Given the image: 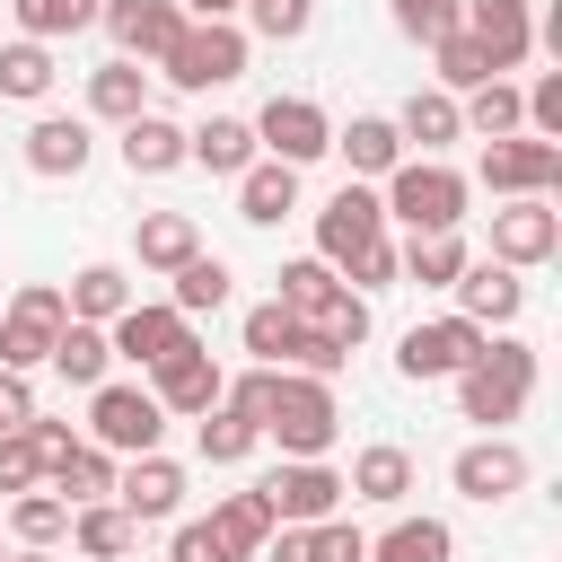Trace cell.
I'll return each mask as SVG.
<instances>
[{"instance_id":"7","label":"cell","mask_w":562,"mask_h":562,"mask_svg":"<svg viewBox=\"0 0 562 562\" xmlns=\"http://www.w3.org/2000/svg\"><path fill=\"white\" fill-rule=\"evenodd\" d=\"M474 176H483L501 202H509V193H553V184H562V140H536V132H501V140H483Z\"/></svg>"},{"instance_id":"14","label":"cell","mask_w":562,"mask_h":562,"mask_svg":"<svg viewBox=\"0 0 562 562\" xmlns=\"http://www.w3.org/2000/svg\"><path fill=\"white\" fill-rule=\"evenodd\" d=\"M97 26L114 35L123 61H158V53L184 35V9H176V0H97Z\"/></svg>"},{"instance_id":"4","label":"cell","mask_w":562,"mask_h":562,"mask_svg":"<svg viewBox=\"0 0 562 562\" xmlns=\"http://www.w3.org/2000/svg\"><path fill=\"white\" fill-rule=\"evenodd\" d=\"M378 184H386V193H378V202H386V220H404L413 237H422V228H457V220H465V176H457L448 158H395Z\"/></svg>"},{"instance_id":"52","label":"cell","mask_w":562,"mask_h":562,"mask_svg":"<svg viewBox=\"0 0 562 562\" xmlns=\"http://www.w3.org/2000/svg\"><path fill=\"white\" fill-rule=\"evenodd\" d=\"M26 439H35V465H44V474H61V457L79 448V430H70V422H44V413L26 422Z\"/></svg>"},{"instance_id":"21","label":"cell","mask_w":562,"mask_h":562,"mask_svg":"<svg viewBox=\"0 0 562 562\" xmlns=\"http://www.w3.org/2000/svg\"><path fill=\"white\" fill-rule=\"evenodd\" d=\"M290 211H299V167L255 158V167L237 176V220H246V228H281Z\"/></svg>"},{"instance_id":"42","label":"cell","mask_w":562,"mask_h":562,"mask_svg":"<svg viewBox=\"0 0 562 562\" xmlns=\"http://www.w3.org/2000/svg\"><path fill=\"white\" fill-rule=\"evenodd\" d=\"M430 61H439V88H448V97H465V88L501 79V70H492V53H483L465 26H457V35H439V44H430Z\"/></svg>"},{"instance_id":"40","label":"cell","mask_w":562,"mask_h":562,"mask_svg":"<svg viewBox=\"0 0 562 562\" xmlns=\"http://www.w3.org/2000/svg\"><path fill=\"white\" fill-rule=\"evenodd\" d=\"M167 281H176V290H167V307H184V316L228 307V263H220V255H193V263H176Z\"/></svg>"},{"instance_id":"2","label":"cell","mask_w":562,"mask_h":562,"mask_svg":"<svg viewBox=\"0 0 562 562\" xmlns=\"http://www.w3.org/2000/svg\"><path fill=\"white\" fill-rule=\"evenodd\" d=\"M263 439H272L281 457H325V448L342 439V404H334V378H307V369H272Z\"/></svg>"},{"instance_id":"36","label":"cell","mask_w":562,"mask_h":562,"mask_svg":"<svg viewBox=\"0 0 562 562\" xmlns=\"http://www.w3.org/2000/svg\"><path fill=\"white\" fill-rule=\"evenodd\" d=\"M9 536H18V544H61V536H70V501H61L53 483L9 492Z\"/></svg>"},{"instance_id":"10","label":"cell","mask_w":562,"mask_h":562,"mask_svg":"<svg viewBox=\"0 0 562 562\" xmlns=\"http://www.w3.org/2000/svg\"><path fill=\"white\" fill-rule=\"evenodd\" d=\"M255 149H263V158H281V167H307V158H325V149H334V123H325V105H316V97H272V105L255 114Z\"/></svg>"},{"instance_id":"6","label":"cell","mask_w":562,"mask_h":562,"mask_svg":"<svg viewBox=\"0 0 562 562\" xmlns=\"http://www.w3.org/2000/svg\"><path fill=\"white\" fill-rule=\"evenodd\" d=\"M61 325H70L61 281H26V290L0 307V369H44V351H53Z\"/></svg>"},{"instance_id":"38","label":"cell","mask_w":562,"mask_h":562,"mask_svg":"<svg viewBox=\"0 0 562 562\" xmlns=\"http://www.w3.org/2000/svg\"><path fill=\"white\" fill-rule=\"evenodd\" d=\"M457 123H465V132H483V140H501V132H527V105H518V88H509V79H483V88H465Z\"/></svg>"},{"instance_id":"15","label":"cell","mask_w":562,"mask_h":562,"mask_svg":"<svg viewBox=\"0 0 562 562\" xmlns=\"http://www.w3.org/2000/svg\"><path fill=\"white\" fill-rule=\"evenodd\" d=\"M457 26L492 53V70H518L536 53V0H457Z\"/></svg>"},{"instance_id":"3","label":"cell","mask_w":562,"mask_h":562,"mask_svg":"<svg viewBox=\"0 0 562 562\" xmlns=\"http://www.w3.org/2000/svg\"><path fill=\"white\" fill-rule=\"evenodd\" d=\"M158 79L184 88V97L246 79V26H237V18H184V35L158 53Z\"/></svg>"},{"instance_id":"50","label":"cell","mask_w":562,"mask_h":562,"mask_svg":"<svg viewBox=\"0 0 562 562\" xmlns=\"http://www.w3.org/2000/svg\"><path fill=\"white\" fill-rule=\"evenodd\" d=\"M342 281H351V290H386V281H395V237H369V246L342 263Z\"/></svg>"},{"instance_id":"35","label":"cell","mask_w":562,"mask_h":562,"mask_svg":"<svg viewBox=\"0 0 562 562\" xmlns=\"http://www.w3.org/2000/svg\"><path fill=\"white\" fill-rule=\"evenodd\" d=\"M193 448H202L211 465H237V457L263 448V422H246L237 404H211V413H193Z\"/></svg>"},{"instance_id":"46","label":"cell","mask_w":562,"mask_h":562,"mask_svg":"<svg viewBox=\"0 0 562 562\" xmlns=\"http://www.w3.org/2000/svg\"><path fill=\"white\" fill-rule=\"evenodd\" d=\"M246 26H255L263 44H299V35L316 26V0H246Z\"/></svg>"},{"instance_id":"30","label":"cell","mask_w":562,"mask_h":562,"mask_svg":"<svg viewBox=\"0 0 562 562\" xmlns=\"http://www.w3.org/2000/svg\"><path fill=\"white\" fill-rule=\"evenodd\" d=\"M61 307H70L79 325H114V316L132 307V281H123V263H88V272H70Z\"/></svg>"},{"instance_id":"39","label":"cell","mask_w":562,"mask_h":562,"mask_svg":"<svg viewBox=\"0 0 562 562\" xmlns=\"http://www.w3.org/2000/svg\"><path fill=\"white\" fill-rule=\"evenodd\" d=\"M211 527H220V536H228L237 553H263V536H272L281 518H272V501H263V483H255V492H220Z\"/></svg>"},{"instance_id":"13","label":"cell","mask_w":562,"mask_h":562,"mask_svg":"<svg viewBox=\"0 0 562 562\" xmlns=\"http://www.w3.org/2000/svg\"><path fill=\"white\" fill-rule=\"evenodd\" d=\"M448 483L465 492V501H509V492H527V448L518 439H465L457 457H448Z\"/></svg>"},{"instance_id":"22","label":"cell","mask_w":562,"mask_h":562,"mask_svg":"<svg viewBox=\"0 0 562 562\" xmlns=\"http://www.w3.org/2000/svg\"><path fill=\"white\" fill-rule=\"evenodd\" d=\"M342 492H351V501H378V509H404V492H413V448H395V439L360 448L351 474H342Z\"/></svg>"},{"instance_id":"55","label":"cell","mask_w":562,"mask_h":562,"mask_svg":"<svg viewBox=\"0 0 562 562\" xmlns=\"http://www.w3.org/2000/svg\"><path fill=\"white\" fill-rule=\"evenodd\" d=\"M9 562H53V544H18V553H9Z\"/></svg>"},{"instance_id":"49","label":"cell","mask_w":562,"mask_h":562,"mask_svg":"<svg viewBox=\"0 0 562 562\" xmlns=\"http://www.w3.org/2000/svg\"><path fill=\"white\" fill-rule=\"evenodd\" d=\"M167 562H246L211 518H193V527H176V544H167Z\"/></svg>"},{"instance_id":"51","label":"cell","mask_w":562,"mask_h":562,"mask_svg":"<svg viewBox=\"0 0 562 562\" xmlns=\"http://www.w3.org/2000/svg\"><path fill=\"white\" fill-rule=\"evenodd\" d=\"M26 483H44L35 439H26V430H0V492H26Z\"/></svg>"},{"instance_id":"18","label":"cell","mask_w":562,"mask_h":562,"mask_svg":"<svg viewBox=\"0 0 562 562\" xmlns=\"http://www.w3.org/2000/svg\"><path fill=\"white\" fill-rule=\"evenodd\" d=\"M114 501L132 509V527H158V518L184 509V465L158 457V448H149V457H123V465H114Z\"/></svg>"},{"instance_id":"28","label":"cell","mask_w":562,"mask_h":562,"mask_svg":"<svg viewBox=\"0 0 562 562\" xmlns=\"http://www.w3.org/2000/svg\"><path fill=\"white\" fill-rule=\"evenodd\" d=\"M123 167H132V176H176V167H184V123L132 114V123H123Z\"/></svg>"},{"instance_id":"19","label":"cell","mask_w":562,"mask_h":562,"mask_svg":"<svg viewBox=\"0 0 562 562\" xmlns=\"http://www.w3.org/2000/svg\"><path fill=\"white\" fill-rule=\"evenodd\" d=\"M457 316H474L483 334H501V325H518V307H527V281L509 272V263H465L457 281Z\"/></svg>"},{"instance_id":"33","label":"cell","mask_w":562,"mask_h":562,"mask_svg":"<svg viewBox=\"0 0 562 562\" xmlns=\"http://www.w3.org/2000/svg\"><path fill=\"white\" fill-rule=\"evenodd\" d=\"M369 562H457L448 518H395L386 536H369Z\"/></svg>"},{"instance_id":"45","label":"cell","mask_w":562,"mask_h":562,"mask_svg":"<svg viewBox=\"0 0 562 562\" xmlns=\"http://www.w3.org/2000/svg\"><path fill=\"white\" fill-rule=\"evenodd\" d=\"M307 325H325L342 351H360V342H369V290H351V281H342V290H334V299H325Z\"/></svg>"},{"instance_id":"56","label":"cell","mask_w":562,"mask_h":562,"mask_svg":"<svg viewBox=\"0 0 562 562\" xmlns=\"http://www.w3.org/2000/svg\"><path fill=\"white\" fill-rule=\"evenodd\" d=\"M0 562H9V544H0Z\"/></svg>"},{"instance_id":"23","label":"cell","mask_w":562,"mask_h":562,"mask_svg":"<svg viewBox=\"0 0 562 562\" xmlns=\"http://www.w3.org/2000/svg\"><path fill=\"white\" fill-rule=\"evenodd\" d=\"M88 114H97V123H114V132H123L132 114H149V70H140V61H123V53H114V61H97V70H88Z\"/></svg>"},{"instance_id":"16","label":"cell","mask_w":562,"mask_h":562,"mask_svg":"<svg viewBox=\"0 0 562 562\" xmlns=\"http://www.w3.org/2000/svg\"><path fill=\"white\" fill-rule=\"evenodd\" d=\"M369 237H386V202H378L369 184H342V193H334V202L316 211V255H325V263L342 272V263H351V255H360Z\"/></svg>"},{"instance_id":"27","label":"cell","mask_w":562,"mask_h":562,"mask_svg":"<svg viewBox=\"0 0 562 562\" xmlns=\"http://www.w3.org/2000/svg\"><path fill=\"white\" fill-rule=\"evenodd\" d=\"M70 544H79L88 562H123V553L140 544V527H132L123 501H79V509H70Z\"/></svg>"},{"instance_id":"20","label":"cell","mask_w":562,"mask_h":562,"mask_svg":"<svg viewBox=\"0 0 562 562\" xmlns=\"http://www.w3.org/2000/svg\"><path fill=\"white\" fill-rule=\"evenodd\" d=\"M263 149H255V123H237V114H211V123H193L184 132V167H211V176H246Z\"/></svg>"},{"instance_id":"41","label":"cell","mask_w":562,"mask_h":562,"mask_svg":"<svg viewBox=\"0 0 562 562\" xmlns=\"http://www.w3.org/2000/svg\"><path fill=\"white\" fill-rule=\"evenodd\" d=\"M9 18H18V35H35V44H61V35L97 26V0H9Z\"/></svg>"},{"instance_id":"8","label":"cell","mask_w":562,"mask_h":562,"mask_svg":"<svg viewBox=\"0 0 562 562\" xmlns=\"http://www.w3.org/2000/svg\"><path fill=\"white\" fill-rule=\"evenodd\" d=\"M474 351H483V325L448 307V316H430V325H404V342H395V369H404L413 386H430V378H457Z\"/></svg>"},{"instance_id":"5","label":"cell","mask_w":562,"mask_h":562,"mask_svg":"<svg viewBox=\"0 0 562 562\" xmlns=\"http://www.w3.org/2000/svg\"><path fill=\"white\" fill-rule=\"evenodd\" d=\"M88 439L97 448H114V457H149L158 439H167V413H158V395L149 386H88Z\"/></svg>"},{"instance_id":"47","label":"cell","mask_w":562,"mask_h":562,"mask_svg":"<svg viewBox=\"0 0 562 562\" xmlns=\"http://www.w3.org/2000/svg\"><path fill=\"white\" fill-rule=\"evenodd\" d=\"M307 562H369V536L334 509V518H316V527H307Z\"/></svg>"},{"instance_id":"44","label":"cell","mask_w":562,"mask_h":562,"mask_svg":"<svg viewBox=\"0 0 562 562\" xmlns=\"http://www.w3.org/2000/svg\"><path fill=\"white\" fill-rule=\"evenodd\" d=\"M299 325H307V316H290L281 299H263V307H246V351L281 369V360H290V342H299Z\"/></svg>"},{"instance_id":"37","label":"cell","mask_w":562,"mask_h":562,"mask_svg":"<svg viewBox=\"0 0 562 562\" xmlns=\"http://www.w3.org/2000/svg\"><path fill=\"white\" fill-rule=\"evenodd\" d=\"M44 483H53V492H61L70 509H79V501H114V448L79 439V448L61 457V474H44Z\"/></svg>"},{"instance_id":"32","label":"cell","mask_w":562,"mask_h":562,"mask_svg":"<svg viewBox=\"0 0 562 562\" xmlns=\"http://www.w3.org/2000/svg\"><path fill=\"white\" fill-rule=\"evenodd\" d=\"M53 44H35V35H18V44H0V97L9 105H44L53 97Z\"/></svg>"},{"instance_id":"25","label":"cell","mask_w":562,"mask_h":562,"mask_svg":"<svg viewBox=\"0 0 562 562\" xmlns=\"http://www.w3.org/2000/svg\"><path fill=\"white\" fill-rule=\"evenodd\" d=\"M88 149H97V140H88L79 114H35V132H26V167H35V176H79Z\"/></svg>"},{"instance_id":"9","label":"cell","mask_w":562,"mask_h":562,"mask_svg":"<svg viewBox=\"0 0 562 562\" xmlns=\"http://www.w3.org/2000/svg\"><path fill=\"white\" fill-rule=\"evenodd\" d=\"M553 246H562L553 193H509V211H492V263L527 272V263H553Z\"/></svg>"},{"instance_id":"48","label":"cell","mask_w":562,"mask_h":562,"mask_svg":"<svg viewBox=\"0 0 562 562\" xmlns=\"http://www.w3.org/2000/svg\"><path fill=\"white\" fill-rule=\"evenodd\" d=\"M386 9H395V35H413V44L457 35V0H386Z\"/></svg>"},{"instance_id":"17","label":"cell","mask_w":562,"mask_h":562,"mask_svg":"<svg viewBox=\"0 0 562 562\" xmlns=\"http://www.w3.org/2000/svg\"><path fill=\"white\" fill-rule=\"evenodd\" d=\"M220 386H228V378H220V360H211L202 342H184V351H167V360L149 369V395H158V413H167V422H176V413H184V422H193V413H211V404H220Z\"/></svg>"},{"instance_id":"31","label":"cell","mask_w":562,"mask_h":562,"mask_svg":"<svg viewBox=\"0 0 562 562\" xmlns=\"http://www.w3.org/2000/svg\"><path fill=\"white\" fill-rule=\"evenodd\" d=\"M44 360H53L70 386H105V369H114V342H105V325H79V316H70V325L53 334V351H44Z\"/></svg>"},{"instance_id":"1","label":"cell","mask_w":562,"mask_h":562,"mask_svg":"<svg viewBox=\"0 0 562 562\" xmlns=\"http://www.w3.org/2000/svg\"><path fill=\"white\" fill-rule=\"evenodd\" d=\"M527 395H536V342H518V334H483V351L457 369V413L483 422V430H501V422L527 413Z\"/></svg>"},{"instance_id":"12","label":"cell","mask_w":562,"mask_h":562,"mask_svg":"<svg viewBox=\"0 0 562 562\" xmlns=\"http://www.w3.org/2000/svg\"><path fill=\"white\" fill-rule=\"evenodd\" d=\"M263 501H272L281 527H316V518L342 509V474H334L325 457H281V474L263 483Z\"/></svg>"},{"instance_id":"24","label":"cell","mask_w":562,"mask_h":562,"mask_svg":"<svg viewBox=\"0 0 562 562\" xmlns=\"http://www.w3.org/2000/svg\"><path fill=\"white\" fill-rule=\"evenodd\" d=\"M465 263H474V255H465V237H457V228H422V237H404V246H395V281H422V290H448Z\"/></svg>"},{"instance_id":"54","label":"cell","mask_w":562,"mask_h":562,"mask_svg":"<svg viewBox=\"0 0 562 562\" xmlns=\"http://www.w3.org/2000/svg\"><path fill=\"white\" fill-rule=\"evenodd\" d=\"M176 9H184V18H237L246 0H176Z\"/></svg>"},{"instance_id":"53","label":"cell","mask_w":562,"mask_h":562,"mask_svg":"<svg viewBox=\"0 0 562 562\" xmlns=\"http://www.w3.org/2000/svg\"><path fill=\"white\" fill-rule=\"evenodd\" d=\"M35 422V386H26V369H0V430H26Z\"/></svg>"},{"instance_id":"43","label":"cell","mask_w":562,"mask_h":562,"mask_svg":"<svg viewBox=\"0 0 562 562\" xmlns=\"http://www.w3.org/2000/svg\"><path fill=\"white\" fill-rule=\"evenodd\" d=\"M334 290H342V272H334L325 255H299V263H281V290H272V299H281L290 316H316Z\"/></svg>"},{"instance_id":"29","label":"cell","mask_w":562,"mask_h":562,"mask_svg":"<svg viewBox=\"0 0 562 562\" xmlns=\"http://www.w3.org/2000/svg\"><path fill=\"white\" fill-rule=\"evenodd\" d=\"M334 149L351 158V176H386V167L404 158V132H395V114H351V123L334 132Z\"/></svg>"},{"instance_id":"11","label":"cell","mask_w":562,"mask_h":562,"mask_svg":"<svg viewBox=\"0 0 562 562\" xmlns=\"http://www.w3.org/2000/svg\"><path fill=\"white\" fill-rule=\"evenodd\" d=\"M105 342H114V360L158 369L167 351H184V342H193V316H184V307H167V299H132V307L105 325Z\"/></svg>"},{"instance_id":"26","label":"cell","mask_w":562,"mask_h":562,"mask_svg":"<svg viewBox=\"0 0 562 562\" xmlns=\"http://www.w3.org/2000/svg\"><path fill=\"white\" fill-rule=\"evenodd\" d=\"M132 255H140V272H176V263H193V255H202L193 211H149V220L132 228Z\"/></svg>"},{"instance_id":"34","label":"cell","mask_w":562,"mask_h":562,"mask_svg":"<svg viewBox=\"0 0 562 562\" xmlns=\"http://www.w3.org/2000/svg\"><path fill=\"white\" fill-rule=\"evenodd\" d=\"M395 132H404V140H422V158H439L465 123H457V97H448V88H413V97H404V114H395Z\"/></svg>"}]
</instances>
